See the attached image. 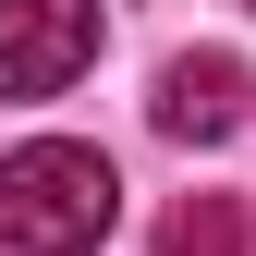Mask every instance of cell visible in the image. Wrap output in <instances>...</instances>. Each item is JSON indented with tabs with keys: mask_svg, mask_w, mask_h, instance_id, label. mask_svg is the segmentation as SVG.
<instances>
[{
	"mask_svg": "<svg viewBox=\"0 0 256 256\" xmlns=\"http://www.w3.org/2000/svg\"><path fill=\"white\" fill-rule=\"evenodd\" d=\"M110 220H122V183L98 146L37 134L0 158V244L12 256H86V244H110Z\"/></svg>",
	"mask_w": 256,
	"mask_h": 256,
	"instance_id": "cell-1",
	"label": "cell"
},
{
	"mask_svg": "<svg viewBox=\"0 0 256 256\" xmlns=\"http://www.w3.org/2000/svg\"><path fill=\"white\" fill-rule=\"evenodd\" d=\"M98 61V0H0V98H61Z\"/></svg>",
	"mask_w": 256,
	"mask_h": 256,
	"instance_id": "cell-2",
	"label": "cell"
},
{
	"mask_svg": "<svg viewBox=\"0 0 256 256\" xmlns=\"http://www.w3.org/2000/svg\"><path fill=\"white\" fill-rule=\"evenodd\" d=\"M232 122H244V61H232V49H183L171 74H158V134L220 146Z\"/></svg>",
	"mask_w": 256,
	"mask_h": 256,
	"instance_id": "cell-3",
	"label": "cell"
},
{
	"mask_svg": "<svg viewBox=\"0 0 256 256\" xmlns=\"http://www.w3.org/2000/svg\"><path fill=\"white\" fill-rule=\"evenodd\" d=\"M158 256H244V208L232 196H183L158 220Z\"/></svg>",
	"mask_w": 256,
	"mask_h": 256,
	"instance_id": "cell-4",
	"label": "cell"
}]
</instances>
